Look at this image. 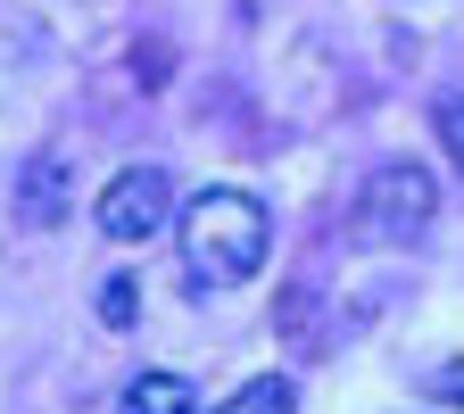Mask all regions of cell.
Returning <instances> with one entry per match:
<instances>
[{
    "label": "cell",
    "mask_w": 464,
    "mask_h": 414,
    "mask_svg": "<svg viewBox=\"0 0 464 414\" xmlns=\"http://www.w3.org/2000/svg\"><path fill=\"white\" fill-rule=\"evenodd\" d=\"M274 249V216L249 199V191H199L183 207V274L199 290H232L249 282Z\"/></svg>",
    "instance_id": "cell-1"
},
{
    "label": "cell",
    "mask_w": 464,
    "mask_h": 414,
    "mask_svg": "<svg viewBox=\"0 0 464 414\" xmlns=\"http://www.w3.org/2000/svg\"><path fill=\"white\" fill-rule=\"evenodd\" d=\"M431 216H440V183L415 158H382L357 183V199H348V232H357L365 249H415L431 232Z\"/></svg>",
    "instance_id": "cell-2"
},
{
    "label": "cell",
    "mask_w": 464,
    "mask_h": 414,
    "mask_svg": "<svg viewBox=\"0 0 464 414\" xmlns=\"http://www.w3.org/2000/svg\"><path fill=\"white\" fill-rule=\"evenodd\" d=\"M174 224V183L158 166H133V174H116V183L100 191V232L108 241H158V232Z\"/></svg>",
    "instance_id": "cell-3"
},
{
    "label": "cell",
    "mask_w": 464,
    "mask_h": 414,
    "mask_svg": "<svg viewBox=\"0 0 464 414\" xmlns=\"http://www.w3.org/2000/svg\"><path fill=\"white\" fill-rule=\"evenodd\" d=\"M17 216H25L34 232H50L58 216H67V166H58V158H34V166H25V191H17Z\"/></svg>",
    "instance_id": "cell-4"
},
{
    "label": "cell",
    "mask_w": 464,
    "mask_h": 414,
    "mask_svg": "<svg viewBox=\"0 0 464 414\" xmlns=\"http://www.w3.org/2000/svg\"><path fill=\"white\" fill-rule=\"evenodd\" d=\"M116 414H199V390L183 373H141V381H125Z\"/></svg>",
    "instance_id": "cell-5"
},
{
    "label": "cell",
    "mask_w": 464,
    "mask_h": 414,
    "mask_svg": "<svg viewBox=\"0 0 464 414\" xmlns=\"http://www.w3.org/2000/svg\"><path fill=\"white\" fill-rule=\"evenodd\" d=\"M216 414H299V390H290V373H257L249 390H232Z\"/></svg>",
    "instance_id": "cell-6"
},
{
    "label": "cell",
    "mask_w": 464,
    "mask_h": 414,
    "mask_svg": "<svg viewBox=\"0 0 464 414\" xmlns=\"http://www.w3.org/2000/svg\"><path fill=\"white\" fill-rule=\"evenodd\" d=\"M133 315H141V282L133 274H108L100 282V323L108 332H133Z\"/></svg>",
    "instance_id": "cell-7"
},
{
    "label": "cell",
    "mask_w": 464,
    "mask_h": 414,
    "mask_svg": "<svg viewBox=\"0 0 464 414\" xmlns=\"http://www.w3.org/2000/svg\"><path fill=\"white\" fill-rule=\"evenodd\" d=\"M440 141H448V166L464 174V91H456V100H440Z\"/></svg>",
    "instance_id": "cell-8"
},
{
    "label": "cell",
    "mask_w": 464,
    "mask_h": 414,
    "mask_svg": "<svg viewBox=\"0 0 464 414\" xmlns=\"http://www.w3.org/2000/svg\"><path fill=\"white\" fill-rule=\"evenodd\" d=\"M431 398H448V406H464V365H440V373H431Z\"/></svg>",
    "instance_id": "cell-9"
}]
</instances>
